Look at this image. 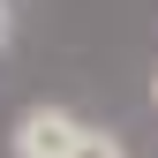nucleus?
<instances>
[{
	"label": "nucleus",
	"instance_id": "1",
	"mask_svg": "<svg viewBox=\"0 0 158 158\" xmlns=\"http://www.w3.org/2000/svg\"><path fill=\"white\" fill-rule=\"evenodd\" d=\"M15 151L23 158H68L75 151V121L53 113V106H38V113H23V128H15Z\"/></svg>",
	"mask_w": 158,
	"mask_h": 158
},
{
	"label": "nucleus",
	"instance_id": "2",
	"mask_svg": "<svg viewBox=\"0 0 158 158\" xmlns=\"http://www.w3.org/2000/svg\"><path fill=\"white\" fill-rule=\"evenodd\" d=\"M68 158H121V143L98 135V128H75V151H68Z\"/></svg>",
	"mask_w": 158,
	"mask_h": 158
},
{
	"label": "nucleus",
	"instance_id": "3",
	"mask_svg": "<svg viewBox=\"0 0 158 158\" xmlns=\"http://www.w3.org/2000/svg\"><path fill=\"white\" fill-rule=\"evenodd\" d=\"M0 30H8V8H0Z\"/></svg>",
	"mask_w": 158,
	"mask_h": 158
}]
</instances>
